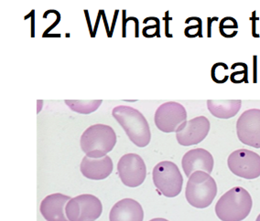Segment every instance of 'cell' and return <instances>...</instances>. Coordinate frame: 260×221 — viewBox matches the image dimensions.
Masks as SVG:
<instances>
[{
	"label": "cell",
	"mask_w": 260,
	"mask_h": 221,
	"mask_svg": "<svg viewBox=\"0 0 260 221\" xmlns=\"http://www.w3.org/2000/svg\"><path fill=\"white\" fill-rule=\"evenodd\" d=\"M112 116L125 130L130 141L139 148H145L151 139L149 123L140 110L127 105H119L112 110Z\"/></svg>",
	"instance_id": "1"
},
{
	"label": "cell",
	"mask_w": 260,
	"mask_h": 221,
	"mask_svg": "<svg viewBox=\"0 0 260 221\" xmlns=\"http://www.w3.org/2000/svg\"><path fill=\"white\" fill-rule=\"evenodd\" d=\"M253 201L250 194L235 187L223 194L215 205V214L222 221H242L250 214Z\"/></svg>",
	"instance_id": "2"
},
{
	"label": "cell",
	"mask_w": 260,
	"mask_h": 221,
	"mask_svg": "<svg viewBox=\"0 0 260 221\" xmlns=\"http://www.w3.org/2000/svg\"><path fill=\"white\" fill-rule=\"evenodd\" d=\"M116 143L114 129L106 125H94L85 130L81 136L80 145L89 157L100 158L111 152Z\"/></svg>",
	"instance_id": "3"
},
{
	"label": "cell",
	"mask_w": 260,
	"mask_h": 221,
	"mask_svg": "<svg viewBox=\"0 0 260 221\" xmlns=\"http://www.w3.org/2000/svg\"><path fill=\"white\" fill-rule=\"evenodd\" d=\"M217 195V185L210 174L196 171L187 182L185 198L190 206L196 208L209 207Z\"/></svg>",
	"instance_id": "4"
},
{
	"label": "cell",
	"mask_w": 260,
	"mask_h": 221,
	"mask_svg": "<svg viewBox=\"0 0 260 221\" xmlns=\"http://www.w3.org/2000/svg\"><path fill=\"white\" fill-rule=\"evenodd\" d=\"M152 178L155 187L167 198H175L181 192L183 177L176 164L172 162L162 161L156 165Z\"/></svg>",
	"instance_id": "5"
},
{
	"label": "cell",
	"mask_w": 260,
	"mask_h": 221,
	"mask_svg": "<svg viewBox=\"0 0 260 221\" xmlns=\"http://www.w3.org/2000/svg\"><path fill=\"white\" fill-rule=\"evenodd\" d=\"M102 211L100 199L90 194L71 198L65 207V214L70 221H95Z\"/></svg>",
	"instance_id": "6"
},
{
	"label": "cell",
	"mask_w": 260,
	"mask_h": 221,
	"mask_svg": "<svg viewBox=\"0 0 260 221\" xmlns=\"http://www.w3.org/2000/svg\"><path fill=\"white\" fill-rule=\"evenodd\" d=\"M228 167L234 175L245 179L260 176V156L247 149H238L228 157Z\"/></svg>",
	"instance_id": "7"
},
{
	"label": "cell",
	"mask_w": 260,
	"mask_h": 221,
	"mask_svg": "<svg viewBox=\"0 0 260 221\" xmlns=\"http://www.w3.org/2000/svg\"><path fill=\"white\" fill-rule=\"evenodd\" d=\"M155 125L163 133H176L187 122L184 106L176 101H168L158 107L155 113Z\"/></svg>",
	"instance_id": "8"
},
{
	"label": "cell",
	"mask_w": 260,
	"mask_h": 221,
	"mask_svg": "<svg viewBox=\"0 0 260 221\" xmlns=\"http://www.w3.org/2000/svg\"><path fill=\"white\" fill-rule=\"evenodd\" d=\"M117 172L122 183L128 188L140 187L147 176L144 160L137 154H126L121 157Z\"/></svg>",
	"instance_id": "9"
},
{
	"label": "cell",
	"mask_w": 260,
	"mask_h": 221,
	"mask_svg": "<svg viewBox=\"0 0 260 221\" xmlns=\"http://www.w3.org/2000/svg\"><path fill=\"white\" fill-rule=\"evenodd\" d=\"M237 134L241 143L260 148V109H250L242 114L237 122Z\"/></svg>",
	"instance_id": "10"
},
{
	"label": "cell",
	"mask_w": 260,
	"mask_h": 221,
	"mask_svg": "<svg viewBox=\"0 0 260 221\" xmlns=\"http://www.w3.org/2000/svg\"><path fill=\"white\" fill-rule=\"evenodd\" d=\"M210 122L205 116H198L187 121L176 132L178 143L183 146L200 143L208 135Z\"/></svg>",
	"instance_id": "11"
},
{
	"label": "cell",
	"mask_w": 260,
	"mask_h": 221,
	"mask_svg": "<svg viewBox=\"0 0 260 221\" xmlns=\"http://www.w3.org/2000/svg\"><path fill=\"white\" fill-rule=\"evenodd\" d=\"M214 165L212 154L203 148L191 149L186 153L181 160L182 169L188 177L196 171H204L211 174L214 169Z\"/></svg>",
	"instance_id": "12"
},
{
	"label": "cell",
	"mask_w": 260,
	"mask_h": 221,
	"mask_svg": "<svg viewBox=\"0 0 260 221\" xmlns=\"http://www.w3.org/2000/svg\"><path fill=\"white\" fill-rule=\"evenodd\" d=\"M71 198L60 193L47 196L41 203L40 210L47 221H70L66 217L64 209Z\"/></svg>",
	"instance_id": "13"
},
{
	"label": "cell",
	"mask_w": 260,
	"mask_h": 221,
	"mask_svg": "<svg viewBox=\"0 0 260 221\" xmlns=\"http://www.w3.org/2000/svg\"><path fill=\"white\" fill-rule=\"evenodd\" d=\"M80 170L84 177L88 179H106L111 175L113 162L108 156L100 158H92L85 156L80 165Z\"/></svg>",
	"instance_id": "14"
},
{
	"label": "cell",
	"mask_w": 260,
	"mask_h": 221,
	"mask_svg": "<svg viewBox=\"0 0 260 221\" xmlns=\"http://www.w3.org/2000/svg\"><path fill=\"white\" fill-rule=\"evenodd\" d=\"M144 211L140 203L124 198L116 203L109 214V221H143Z\"/></svg>",
	"instance_id": "15"
},
{
	"label": "cell",
	"mask_w": 260,
	"mask_h": 221,
	"mask_svg": "<svg viewBox=\"0 0 260 221\" xmlns=\"http://www.w3.org/2000/svg\"><path fill=\"white\" fill-rule=\"evenodd\" d=\"M207 108L212 116L219 119H230L241 109V100H208Z\"/></svg>",
	"instance_id": "16"
},
{
	"label": "cell",
	"mask_w": 260,
	"mask_h": 221,
	"mask_svg": "<svg viewBox=\"0 0 260 221\" xmlns=\"http://www.w3.org/2000/svg\"><path fill=\"white\" fill-rule=\"evenodd\" d=\"M66 105L71 110L81 115H89L98 110L102 104V100H65Z\"/></svg>",
	"instance_id": "17"
},
{
	"label": "cell",
	"mask_w": 260,
	"mask_h": 221,
	"mask_svg": "<svg viewBox=\"0 0 260 221\" xmlns=\"http://www.w3.org/2000/svg\"><path fill=\"white\" fill-rule=\"evenodd\" d=\"M237 28H238V23L237 20L231 17L223 18L219 25L220 34L226 39H231L237 36Z\"/></svg>",
	"instance_id": "18"
},
{
	"label": "cell",
	"mask_w": 260,
	"mask_h": 221,
	"mask_svg": "<svg viewBox=\"0 0 260 221\" xmlns=\"http://www.w3.org/2000/svg\"><path fill=\"white\" fill-rule=\"evenodd\" d=\"M229 68L228 65L223 62H217L214 64L211 70V76L214 83H224L228 82V79L230 78L228 74L224 73V71H228Z\"/></svg>",
	"instance_id": "19"
},
{
	"label": "cell",
	"mask_w": 260,
	"mask_h": 221,
	"mask_svg": "<svg viewBox=\"0 0 260 221\" xmlns=\"http://www.w3.org/2000/svg\"><path fill=\"white\" fill-rule=\"evenodd\" d=\"M230 80L233 83H242L244 82L247 83V66L242 70H237L231 74Z\"/></svg>",
	"instance_id": "20"
},
{
	"label": "cell",
	"mask_w": 260,
	"mask_h": 221,
	"mask_svg": "<svg viewBox=\"0 0 260 221\" xmlns=\"http://www.w3.org/2000/svg\"><path fill=\"white\" fill-rule=\"evenodd\" d=\"M202 21L199 22L196 25H192V26H189L185 28L184 30V34H185L186 37H189L190 32H194L195 37L199 36V37H203V34H202Z\"/></svg>",
	"instance_id": "21"
},
{
	"label": "cell",
	"mask_w": 260,
	"mask_h": 221,
	"mask_svg": "<svg viewBox=\"0 0 260 221\" xmlns=\"http://www.w3.org/2000/svg\"><path fill=\"white\" fill-rule=\"evenodd\" d=\"M217 19V18H209L208 19V37H211L212 36V34H211V26H212V21H214L215 19Z\"/></svg>",
	"instance_id": "22"
},
{
	"label": "cell",
	"mask_w": 260,
	"mask_h": 221,
	"mask_svg": "<svg viewBox=\"0 0 260 221\" xmlns=\"http://www.w3.org/2000/svg\"><path fill=\"white\" fill-rule=\"evenodd\" d=\"M149 221H169L167 219H165V218H161V217H158V218H153V219H151V220Z\"/></svg>",
	"instance_id": "23"
},
{
	"label": "cell",
	"mask_w": 260,
	"mask_h": 221,
	"mask_svg": "<svg viewBox=\"0 0 260 221\" xmlns=\"http://www.w3.org/2000/svg\"><path fill=\"white\" fill-rule=\"evenodd\" d=\"M255 221H260V214L258 215V216H257V217H256Z\"/></svg>",
	"instance_id": "24"
}]
</instances>
